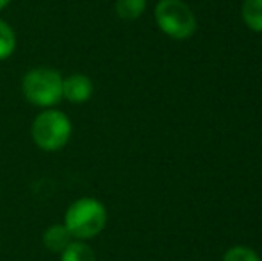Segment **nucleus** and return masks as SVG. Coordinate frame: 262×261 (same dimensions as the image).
Wrapping results in <instances>:
<instances>
[{"label": "nucleus", "instance_id": "nucleus-7", "mask_svg": "<svg viewBox=\"0 0 262 261\" xmlns=\"http://www.w3.org/2000/svg\"><path fill=\"white\" fill-rule=\"evenodd\" d=\"M61 261H97L95 251L84 242H72L61 252Z\"/></svg>", "mask_w": 262, "mask_h": 261}, {"label": "nucleus", "instance_id": "nucleus-12", "mask_svg": "<svg viewBox=\"0 0 262 261\" xmlns=\"http://www.w3.org/2000/svg\"><path fill=\"white\" fill-rule=\"evenodd\" d=\"M9 2H11V0H0V11H2L4 7H7V6H9Z\"/></svg>", "mask_w": 262, "mask_h": 261}, {"label": "nucleus", "instance_id": "nucleus-1", "mask_svg": "<svg viewBox=\"0 0 262 261\" xmlns=\"http://www.w3.org/2000/svg\"><path fill=\"white\" fill-rule=\"evenodd\" d=\"M107 222L105 206L98 198L82 197L68 208L64 216V226L73 238L90 240L100 234Z\"/></svg>", "mask_w": 262, "mask_h": 261}, {"label": "nucleus", "instance_id": "nucleus-10", "mask_svg": "<svg viewBox=\"0 0 262 261\" xmlns=\"http://www.w3.org/2000/svg\"><path fill=\"white\" fill-rule=\"evenodd\" d=\"M14 49H16V36H14V31L11 29L9 24L0 20V61L13 56Z\"/></svg>", "mask_w": 262, "mask_h": 261}, {"label": "nucleus", "instance_id": "nucleus-4", "mask_svg": "<svg viewBox=\"0 0 262 261\" xmlns=\"http://www.w3.org/2000/svg\"><path fill=\"white\" fill-rule=\"evenodd\" d=\"M156 22L164 34L175 39H186L196 31V18L182 0H161L156 6Z\"/></svg>", "mask_w": 262, "mask_h": 261}, {"label": "nucleus", "instance_id": "nucleus-8", "mask_svg": "<svg viewBox=\"0 0 262 261\" xmlns=\"http://www.w3.org/2000/svg\"><path fill=\"white\" fill-rule=\"evenodd\" d=\"M243 20L252 31L262 32V0H245Z\"/></svg>", "mask_w": 262, "mask_h": 261}, {"label": "nucleus", "instance_id": "nucleus-11", "mask_svg": "<svg viewBox=\"0 0 262 261\" xmlns=\"http://www.w3.org/2000/svg\"><path fill=\"white\" fill-rule=\"evenodd\" d=\"M223 261H260V258L252 249L237 245V247L228 249L227 254L223 256Z\"/></svg>", "mask_w": 262, "mask_h": 261}, {"label": "nucleus", "instance_id": "nucleus-9", "mask_svg": "<svg viewBox=\"0 0 262 261\" xmlns=\"http://www.w3.org/2000/svg\"><path fill=\"white\" fill-rule=\"evenodd\" d=\"M114 9L121 20H138L146 9V0H116Z\"/></svg>", "mask_w": 262, "mask_h": 261}, {"label": "nucleus", "instance_id": "nucleus-3", "mask_svg": "<svg viewBox=\"0 0 262 261\" xmlns=\"http://www.w3.org/2000/svg\"><path fill=\"white\" fill-rule=\"evenodd\" d=\"M32 139L41 150L54 152L68 143L72 136V122L62 111L45 109L32 122Z\"/></svg>", "mask_w": 262, "mask_h": 261}, {"label": "nucleus", "instance_id": "nucleus-2", "mask_svg": "<svg viewBox=\"0 0 262 261\" xmlns=\"http://www.w3.org/2000/svg\"><path fill=\"white\" fill-rule=\"evenodd\" d=\"M21 90L31 104L39 108H52L62 98V77L57 70L34 68L25 73Z\"/></svg>", "mask_w": 262, "mask_h": 261}, {"label": "nucleus", "instance_id": "nucleus-5", "mask_svg": "<svg viewBox=\"0 0 262 261\" xmlns=\"http://www.w3.org/2000/svg\"><path fill=\"white\" fill-rule=\"evenodd\" d=\"M93 95V83L82 73H72L62 79V97L72 104H84Z\"/></svg>", "mask_w": 262, "mask_h": 261}, {"label": "nucleus", "instance_id": "nucleus-6", "mask_svg": "<svg viewBox=\"0 0 262 261\" xmlns=\"http://www.w3.org/2000/svg\"><path fill=\"white\" fill-rule=\"evenodd\" d=\"M72 238L64 224H54L43 233V245L52 252H62L72 244Z\"/></svg>", "mask_w": 262, "mask_h": 261}]
</instances>
